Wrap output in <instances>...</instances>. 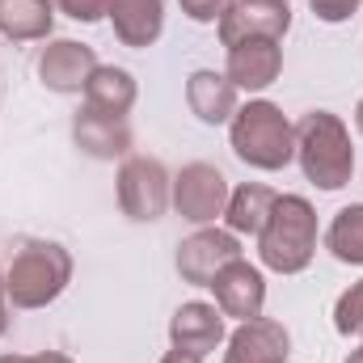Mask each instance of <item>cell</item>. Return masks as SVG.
<instances>
[{"instance_id": "cell-1", "label": "cell", "mask_w": 363, "mask_h": 363, "mask_svg": "<svg viewBox=\"0 0 363 363\" xmlns=\"http://www.w3.org/2000/svg\"><path fill=\"white\" fill-rule=\"evenodd\" d=\"M296 161L300 174L321 190H342L355 174L351 131L334 110H308L296 123Z\"/></svg>"}, {"instance_id": "cell-2", "label": "cell", "mask_w": 363, "mask_h": 363, "mask_svg": "<svg viewBox=\"0 0 363 363\" xmlns=\"http://www.w3.org/2000/svg\"><path fill=\"white\" fill-rule=\"evenodd\" d=\"M228 144H233L237 161H245L250 169H262V174L287 169L296 161V127L267 97L237 106V114L228 123Z\"/></svg>"}, {"instance_id": "cell-3", "label": "cell", "mask_w": 363, "mask_h": 363, "mask_svg": "<svg viewBox=\"0 0 363 363\" xmlns=\"http://www.w3.org/2000/svg\"><path fill=\"white\" fill-rule=\"evenodd\" d=\"M258 258L274 274H300L317 258V207L304 194H279L267 228L258 233Z\"/></svg>"}, {"instance_id": "cell-4", "label": "cell", "mask_w": 363, "mask_h": 363, "mask_svg": "<svg viewBox=\"0 0 363 363\" xmlns=\"http://www.w3.org/2000/svg\"><path fill=\"white\" fill-rule=\"evenodd\" d=\"M72 283V254L60 241H21L9 271H4V291L13 308H47L64 296V287Z\"/></svg>"}, {"instance_id": "cell-5", "label": "cell", "mask_w": 363, "mask_h": 363, "mask_svg": "<svg viewBox=\"0 0 363 363\" xmlns=\"http://www.w3.org/2000/svg\"><path fill=\"white\" fill-rule=\"evenodd\" d=\"M118 207L127 220L135 224H152L169 211V194H174V178L169 169L157 161V157H144V152H131L123 165H118Z\"/></svg>"}, {"instance_id": "cell-6", "label": "cell", "mask_w": 363, "mask_h": 363, "mask_svg": "<svg viewBox=\"0 0 363 363\" xmlns=\"http://www.w3.org/2000/svg\"><path fill=\"white\" fill-rule=\"evenodd\" d=\"M228 178L216 169V165H207V161H190V165H182L178 174H174V194H169V203L178 207L182 220H190V224H216L220 216H224V207H228Z\"/></svg>"}, {"instance_id": "cell-7", "label": "cell", "mask_w": 363, "mask_h": 363, "mask_svg": "<svg viewBox=\"0 0 363 363\" xmlns=\"http://www.w3.org/2000/svg\"><path fill=\"white\" fill-rule=\"evenodd\" d=\"M237 258H241V237L228 233V228L203 224L199 233H190L178 245L174 267H178L182 283H190V287H211V279L224 271L228 262H237Z\"/></svg>"}, {"instance_id": "cell-8", "label": "cell", "mask_w": 363, "mask_h": 363, "mask_svg": "<svg viewBox=\"0 0 363 363\" xmlns=\"http://www.w3.org/2000/svg\"><path fill=\"white\" fill-rule=\"evenodd\" d=\"M220 43L233 51L250 38H274L283 43V34L291 30V4L287 0H233V9L216 21Z\"/></svg>"}, {"instance_id": "cell-9", "label": "cell", "mask_w": 363, "mask_h": 363, "mask_svg": "<svg viewBox=\"0 0 363 363\" xmlns=\"http://www.w3.org/2000/svg\"><path fill=\"white\" fill-rule=\"evenodd\" d=\"M34 72L51 93H85L89 77L97 72V51L89 43H77V38H51L38 51Z\"/></svg>"}, {"instance_id": "cell-10", "label": "cell", "mask_w": 363, "mask_h": 363, "mask_svg": "<svg viewBox=\"0 0 363 363\" xmlns=\"http://www.w3.org/2000/svg\"><path fill=\"white\" fill-rule=\"evenodd\" d=\"M211 296H216V308L224 317L254 321L267 308V274H262V267L237 258V262H228L224 271L211 279Z\"/></svg>"}, {"instance_id": "cell-11", "label": "cell", "mask_w": 363, "mask_h": 363, "mask_svg": "<svg viewBox=\"0 0 363 363\" xmlns=\"http://www.w3.org/2000/svg\"><path fill=\"white\" fill-rule=\"evenodd\" d=\"M72 144L93 161H127L131 157V123L123 114H101L81 106L72 114Z\"/></svg>"}, {"instance_id": "cell-12", "label": "cell", "mask_w": 363, "mask_h": 363, "mask_svg": "<svg viewBox=\"0 0 363 363\" xmlns=\"http://www.w3.org/2000/svg\"><path fill=\"white\" fill-rule=\"evenodd\" d=\"M291 359V334L274 317L237 321V330L224 342V363H287Z\"/></svg>"}, {"instance_id": "cell-13", "label": "cell", "mask_w": 363, "mask_h": 363, "mask_svg": "<svg viewBox=\"0 0 363 363\" xmlns=\"http://www.w3.org/2000/svg\"><path fill=\"white\" fill-rule=\"evenodd\" d=\"M224 313L207 300H186L178 313L169 317V342L178 351H190L199 359H207L211 351H220L228 342V330H224Z\"/></svg>"}, {"instance_id": "cell-14", "label": "cell", "mask_w": 363, "mask_h": 363, "mask_svg": "<svg viewBox=\"0 0 363 363\" xmlns=\"http://www.w3.org/2000/svg\"><path fill=\"white\" fill-rule=\"evenodd\" d=\"M283 72V47L274 38H250L241 47L228 51V68L224 77L237 85V93H262L271 89Z\"/></svg>"}, {"instance_id": "cell-15", "label": "cell", "mask_w": 363, "mask_h": 363, "mask_svg": "<svg viewBox=\"0 0 363 363\" xmlns=\"http://www.w3.org/2000/svg\"><path fill=\"white\" fill-rule=\"evenodd\" d=\"M186 106H190V114H194L199 123L220 127V123H233V114H237L241 101H237V85H233L224 72L199 68V72L186 77Z\"/></svg>"}, {"instance_id": "cell-16", "label": "cell", "mask_w": 363, "mask_h": 363, "mask_svg": "<svg viewBox=\"0 0 363 363\" xmlns=\"http://www.w3.org/2000/svg\"><path fill=\"white\" fill-rule=\"evenodd\" d=\"M110 26L123 47L144 51L165 30V0H110Z\"/></svg>"}, {"instance_id": "cell-17", "label": "cell", "mask_w": 363, "mask_h": 363, "mask_svg": "<svg viewBox=\"0 0 363 363\" xmlns=\"http://www.w3.org/2000/svg\"><path fill=\"white\" fill-rule=\"evenodd\" d=\"M55 26L51 0H0V34L9 43H47Z\"/></svg>"}, {"instance_id": "cell-18", "label": "cell", "mask_w": 363, "mask_h": 363, "mask_svg": "<svg viewBox=\"0 0 363 363\" xmlns=\"http://www.w3.org/2000/svg\"><path fill=\"white\" fill-rule=\"evenodd\" d=\"M274 199H279V194H274L271 186H262V182L237 186V190L228 194V207H224L228 233H237V237H258V233L267 228V220H271Z\"/></svg>"}, {"instance_id": "cell-19", "label": "cell", "mask_w": 363, "mask_h": 363, "mask_svg": "<svg viewBox=\"0 0 363 363\" xmlns=\"http://www.w3.org/2000/svg\"><path fill=\"white\" fill-rule=\"evenodd\" d=\"M85 106L93 110H101V114H123L127 118V110L135 106V97H140V85H135V77L127 72V68H118V64H97V72L89 77V85H85Z\"/></svg>"}, {"instance_id": "cell-20", "label": "cell", "mask_w": 363, "mask_h": 363, "mask_svg": "<svg viewBox=\"0 0 363 363\" xmlns=\"http://www.w3.org/2000/svg\"><path fill=\"white\" fill-rule=\"evenodd\" d=\"M325 250L347 267H363V203L334 211V220L325 228Z\"/></svg>"}, {"instance_id": "cell-21", "label": "cell", "mask_w": 363, "mask_h": 363, "mask_svg": "<svg viewBox=\"0 0 363 363\" xmlns=\"http://www.w3.org/2000/svg\"><path fill=\"white\" fill-rule=\"evenodd\" d=\"M334 330L342 338H363V279L334 300Z\"/></svg>"}, {"instance_id": "cell-22", "label": "cell", "mask_w": 363, "mask_h": 363, "mask_svg": "<svg viewBox=\"0 0 363 363\" xmlns=\"http://www.w3.org/2000/svg\"><path fill=\"white\" fill-rule=\"evenodd\" d=\"M64 17H72V21H81V26H93V21H101L106 13H110V0H51Z\"/></svg>"}, {"instance_id": "cell-23", "label": "cell", "mask_w": 363, "mask_h": 363, "mask_svg": "<svg viewBox=\"0 0 363 363\" xmlns=\"http://www.w3.org/2000/svg\"><path fill=\"white\" fill-rule=\"evenodd\" d=\"M359 4L363 0H308L313 17L325 21V26H342V21H351V17L359 13Z\"/></svg>"}, {"instance_id": "cell-24", "label": "cell", "mask_w": 363, "mask_h": 363, "mask_svg": "<svg viewBox=\"0 0 363 363\" xmlns=\"http://www.w3.org/2000/svg\"><path fill=\"white\" fill-rule=\"evenodd\" d=\"M182 13L190 17V21H199V26H211V21H220L228 9H233V0H178Z\"/></svg>"}, {"instance_id": "cell-25", "label": "cell", "mask_w": 363, "mask_h": 363, "mask_svg": "<svg viewBox=\"0 0 363 363\" xmlns=\"http://www.w3.org/2000/svg\"><path fill=\"white\" fill-rule=\"evenodd\" d=\"M9 334V291H4V271H0V338Z\"/></svg>"}, {"instance_id": "cell-26", "label": "cell", "mask_w": 363, "mask_h": 363, "mask_svg": "<svg viewBox=\"0 0 363 363\" xmlns=\"http://www.w3.org/2000/svg\"><path fill=\"white\" fill-rule=\"evenodd\" d=\"M161 363H203V359H199V355H190V351H178V347H174V351H165V355H161Z\"/></svg>"}, {"instance_id": "cell-27", "label": "cell", "mask_w": 363, "mask_h": 363, "mask_svg": "<svg viewBox=\"0 0 363 363\" xmlns=\"http://www.w3.org/2000/svg\"><path fill=\"white\" fill-rule=\"evenodd\" d=\"M34 363H72V359H68L64 351H38V355H34Z\"/></svg>"}, {"instance_id": "cell-28", "label": "cell", "mask_w": 363, "mask_h": 363, "mask_svg": "<svg viewBox=\"0 0 363 363\" xmlns=\"http://www.w3.org/2000/svg\"><path fill=\"white\" fill-rule=\"evenodd\" d=\"M0 363H34V355H17V351H9V355H0Z\"/></svg>"}, {"instance_id": "cell-29", "label": "cell", "mask_w": 363, "mask_h": 363, "mask_svg": "<svg viewBox=\"0 0 363 363\" xmlns=\"http://www.w3.org/2000/svg\"><path fill=\"white\" fill-rule=\"evenodd\" d=\"M355 127H359V135H363V97H359V106H355Z\"/></svg>"}, {"instance_id": "cell-30", "label": "cell", "mask_w": 363, "mask_h": 363, "mask_svg": "<svg viewBox=\"0 0 363 363\" xmlns=\"http://www.w3.org/2000/svg\"><path fill=\"white\" fill-rule=\"evenodd\" d=\"M342 363H363V347H359V351H351V355H347Z\"/></svg>"}]
</instances>
